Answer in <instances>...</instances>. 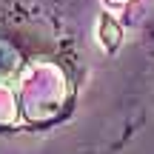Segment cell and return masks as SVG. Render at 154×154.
Here are the masks:
<instances>
[{
  "mask_svg": "<svg viewBox=\"0 0 154 154\" xmlns=\"http://www.w3.org/2000/svg\"><path fill=\"white\" fill-rule=\"evenodd\" d=\"M51 57V54H40ZM40 57H29V46H20L14 37L0 32V86H17L23 72Z\"/></svg>",
  "mask_w": 154,
  "mask_h": 154,
  "instance_id": "obj_2",
  "label": "cell"
},
{
  "mask_svg": "<svg viewBox=\"0 0 154 154\" xmlns=\"http://www.w3.org/2000/svg\"><path fill=\"white\" fill-rule=\"evenodd\" d=\"M131 3H137V0H103V6H106V11H120V9H126V6H131Z\"/></svg>",
  "mask_w": 154,
  "mask_h": 154,
  "instance_id": "obj_4",
  "label": "cell"
},
{
  "mask_svg": "<svg viewBox=\"0 0 154 154\" xmlns=\"http://www.w3.org/2000/svg\"><path fill=\"white\" fill-rule=\"evenodd\" d=\"M97 43L103 46L106 54H114L123 43V26L111 11H103L100 14V23H97Z\"/></svg>",
  "mask_w": 154,
  "mask_h": 154,
  "instance_id": "obj_3",
  "label": "cell"
},
{
  "mask_svg": "<svg viewBox=\"0 0 154 154\" xmlns=\"http://www.w3.org/2000/svg\"><path fill=\"white\" fill-rule=\"evenodd\" d=\"M23 123L34 128H46L69 114L74 103V83L72 72L63 60L40 57L23 72L17 83Z\"/></svg>",
  "mask_w": 154,
  "mask_h": 154,
  "instance_id": "obj_1",
  "label": "cell"
}]
</instances>
